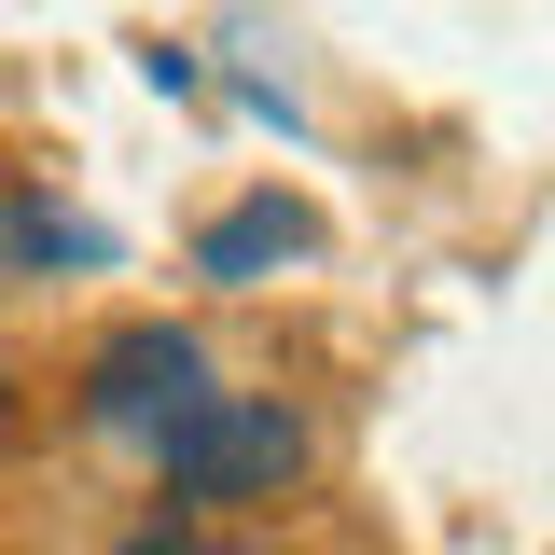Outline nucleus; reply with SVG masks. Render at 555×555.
Here are the masks:
<instances>
[{"label":"nucleus","mask_w":555,"mask_h":555,"mask_svg":"<svg viewBox=\"0 0 555 555\" xmlns=\"http://www.w3.org/2000/svg\"><path fill=\"white\" fill-rule=\"evenodd\" d=\"M83 403L112 416V430H167L181 403H208V347H195V334H126L112 361H98Z\"/></svg>","instance_id":"f03ea898"},{"label":"nucleus","mask_w":555,"mask_h":555,"mask_svg":"<svg viewBox=\"0 0 555 555\" xmlns=\"http://www.w3.org/2000/svg\"><path fill=\"white\" fill-rule=\"evenodd\" d=\"M153 473L181 486V500H278V486L306 473V430L278 403H222V389H208V403H181L153 430Z\"/></svg>","instance_id":"f257e3e1"},{"label":"nucleus","mask_w":555,"mask_h":555,"mask_svg":"<svg viewBox=\"0 0 555 555\" xmlns=\"http://www.w3.org/2000/svg\"><path fill=\"white\" fill-rule=\"evenodd\" d=\"M292 250H306V208H236V222H208V250H195V278H222V292H250V278H278L292 264Z\"/></svg>","instance_id":"7ed1b4c3"}]
</instances>
